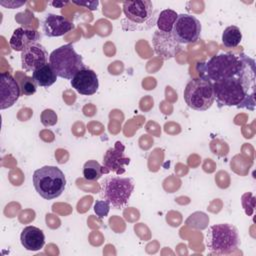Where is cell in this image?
<instances>
[{
    "label": "cell",
    "mask_w": 256,
    "mask_h": 256,
    "mask_svg": "<svg viewBox=\"0 0 256 256\" xmlns=\"http://www.w3.org/2000/svg\"><path fill=\"white\" fill-rule=\"evenodd\" d=\"M215 99L219 108L224 106L255 109L256 70L255 61L240 74L212 83Z\"/></svg>",
    "instance_id": "6da1fadb"
},
{
    "label": "cell",
    "mask_w": 256,
    "mask_h": 256,
    "mask_svg": "<svg viewBox=\"0 0 256 256\" xmlns=\"http://www.w3.org/2000/svg\"><path fill=\"white\" fill-rule=\"evenodd\" d=\"M254 60L245 53H221L196 64L199 77L211 83L234 77L243 72Z\"/></svg>",
    "instance_id": "7a4b0ae2"
},
{
    "label": "cell",
    "mask_w": 256,
    "mask_h": 256,
    "mask_svg": "<svg viewBox=\"0 0 256 256\" xmlns=\"http://www.w3.org/2000/svg\"><path fill=\"white\" fill-rule=\"evenodd\" d=\"M125 18L121 25L125 31L148 30L156 25V13L154 6L149 0L124 1L122 4Z\"/></svg>",
    "instance_id": "3957f363"
},
{
    "label": "cell",
    "mask_w": 256,
    "mask_h": 256,
    "mask_svg": "<svg viewBox=\"0 0 256 256\" xmlns=\"http://www.w3.org/2000/svg\"><path fill=\"white\" fill-rule=\"evenodd\" d=\"M33 185L36 192L46 200L59 197L66 186V178L56 166H43L33 173Z\"/></svg>",
    "instance_id": "277c9868"
},
{
    "label": "cell",
    "mask_w": 256,
    "mask_h": 256,
    "mask_svg": "<svg viewBox=\"0 0 256 256\" xmlns=\"http://www.w3.org/2000/svg\"><path fill=\"white\" fill-rule=\"evenodd\" d=\"M49 64L60 78L71 80L80 70L87 68L83 57L79 55L71 43L62 45L49 55Z\"/></svg>",
    "instance_id": "5b68a950"
},
{
    "label": "cell",
    "mask_w": 256,
    "mask_h": 256,
    "mask_svg": "<svg viewBox=\"0 0 256 256\" xmlns=\"http://www.w3.org/2000/svg\"><path fill=\"white\" fill-rule=\"evenodd\" d=\"M240 243L237 228L229 223L215 224L209 227L205 244L210 253L228 254L236 250Z\"/></svg>",
    "instance_id": "8992f818"
},
{
    "label": "cell",
    "mask_w": 256,
    "mask_h": 256,
    "mask_svg": "<svg viewBox=\"0 0 256 256\" xmlns=\"http://www.w3.org/2000/svg\"><path fill=\"white\" fill-rule=\"evenodd\" d=\"M133 190L134 182L131 178L112 176L102 183L101 196L109 202L112 208L121 209L127 205Z\"/></svg>",
    "instance_id": "52a82bcc"
},
{
    "label": "cell",
    "mask_w": 256,
    "mask_h": 256,
    "mask_svg": "<svg viewBox=\"0 0 256 256\" xmlns=\"http://www.w3.org/2000/svg\"><path fill=\"white\" fill-rule=\"evenodd\" d=\"M183 97L191 109L205 111L212 106L215 100L212 83L200 77L193 78L187 83Z\"/></svg>",
    "instance_id": "ba28073f"
},
{
    "label": "cell",
    "mask_w": 256,
    "mask_h": 256,
    "mask_svg": "<svg viewBox=\"0 0 256 256\" xmlns=\"http://www.w3.org/2000/svg\"><path fill=\"white\" fill-rule=\"evenodd\" d=\"M201 29V23L195 16L183 13L178 14L172 34L179 44H189L199 39Z\"/></svg>",
    "instance_id": "9c48e42d"
},
{
    "label": "cell",
    "mask_w": 256,
    "mask_h": 256,
    "mask_svg": "<svg viewBox=\"0 0 256 256\" xmlns=\"http://www.w3.org/2000/svg\"><path fill=\"white\" fill-rule=\"evenodd\" d=\"M130 163V158L125 155V146L122 142L116 141L114 146L107 149L103 156V174L114 172L117 175L125 173V166Z\"/></svg>",
    "instance_id": "30bf717a"
},
{
    "label": "cell",
    "mask_w": 256,
    "mask_h": 256,
    "mask_svg": "<svg viewBox=\"0 0 256 256\" xmlns=\"http://www.w3.org/2000/svg\"><path fill=\"white\" fill-rule=\"evenodd\" d=\"M155 53L164 60L175 57L181 50V44L174 38L172 32L156 30L152 39Z\"/></svg>",
    "instance_id": "8fae6325"
},
{
    "label": "cell",
    "mask_w": 256,
    "mask_h": 256,
    "mask_svg": "<svg viewBox=\"0 0 256 256\" xmlns=\"http://www.w3.org/2000/svg\"><path fill=\"white\" fill-rule=\"evenodd\" d=\"M21 88L15 78L8 72L0 74V109L13 106L19 99Z\"/></svg>",
    "instance_id": "7c38bea8"
},
{
    "label": "cell",
    "mask_w": 256,
    "mask_h": 256,
    "mask_svg": "<svg viewBox=\"0 0 256 256\" xmlns=\"http://www.w3.org/2000/svg\"><path fill=\"white\" fill-rule=\"evenodd\" d=\"M48 53L43 45L36 43L21 52V67L23 70L34 72L39 67L47 64Z\"/></svg>",
    "instance_id": "4fadbf2b"
},
{
    "label": "cell",
    "mask_w": 256,
    "mask_h": 256,
    "mask_svg": "<svg viewBox=\"0 0 256 256\" xmlns=\"http://www.w3.org/2000/svg\"><path fill=\"white\" fill-rule=\"evenodd\" d=\"M71 86L78 93L82 95H93L97 92L99 87V80L97 74L89 68L80 70L72 79Z\"/></svg>",
    "instance_id": "5bb4252c"
},
{
    "label": "cell",
    "mask_w": 256,
    "mask_h": 256,
    "mask_svg": "<svg viewBox=\"0 0 256 256\" xmlns=\"http://www.w3.org/2000/svg\"><path fill=\"white\" fill-rule=\"evenodd\" d=\"M74 28V24L64 16L49 13L42 22V30L47 37L63 36Z\"/></svg>",
    "instance_id": "9a60e30c"
},
{
    "label": "cell",
    "mask_w": 256,
    "mask_h": 256,
    "mask_svg": "<svg viewBox=\"0 0 256 256\" xmlns=\"http://www.w3.org/2000/svg\"><path fill=\"white\" fill-rule=\"evenodd\" d=\"M41 35L37 30L19 27L14 30L9 44L14 51L22 52L31 45L39 43Z\"/></svg>",
    "instance_id": "2e32d148"
},
{
    "label": "cell",
    "mask_w": 256,
    "mask_h": 256,
    "mask_svg": "<svg viewBox=\"0 0 256 256\" xmlns=\"http://www.w3.org/2000/svg\"><path fill=\"white\" fill-rule=\"evenodd\" d=\"M20 241L26 250L39 251L45 244V235L38 227L26 226L21 232Z\"/></svg>",
    "instance_id": "e0dca14e"
},
{
    "label": "cell",
    "mask_w": 256,
    "mask_h": 256,
    "mask_svg": "<svg viewBox=\"0 0 256 256\" xmlns=\"http://www.w3.org/2000/svg\"><path fill=\"white\" fill-rule=\"evenodd\" d=\"M57 77L58 76L56 75L55 71L48 63L36 69L32 74V78L36 85L40 87H50L56 82Z\"/></svg>",
    "instance_id": "ac0fdd59"
},
{
    "label": "cell",
    "mask_w": 256,
    "mask_h": 256,
    "mask_svg": "<svg viewBox=\"0 0 256 256\" xmlns=\"http://www.w3.org/2000/svg\"><path fill=\"white\" fill-rule=\"evenodd\" d=\"M178 14L172 9H165L161 11L156 20V26L158 30L162 32H172Z\"/></svg>",
    "instance_id": "d6986e66"
},
{
    "label": "cell",
    "mask_w": 256,
    "mask_h": 256,
    "mask_svg": "<svg viewBox=\"0 0 256 256\" xmlns=\"http://www.w3.org/2000/svg\"><path fill=\"white\" fill-rule=\"evenodd\" d=\"M241 40H242V33L237 26L231 25L224 29L222 33V43L225 47L235 48L240 44Z\"/></svg>",
    "instance_id": "ffe728a7"
},
{
    "label": "cell",
    "mask_w": 256,
    "mask_h": 256,
    "mask_svg": "<svg viewBox=\"0 0 256 256\" xmlns=\"http://www.w3.org/2000/svg\"><path fill=\"white\" fill-rule=\"evenodd\" d=\"M103 175L102 165L96 160H88L83 166V177L87 181H97Z\"/></svg>",
    "instance_id": "44dd1931"
},
{
    "label": "cell",
    "mask_w": 256,
    "mask_h": 256,
    "mask_svg": "<svg viewBox=\"0 0 256 256\" xmlns=\"http://www.w3.org/2000/svg\"><path fill=\"white\" fill-rule=\"evenodd\" d=\"M20 88H21V93L25 96H31L36 92L37 85L35 81L33 80L32 77L25 76L20 83Z\"/></svg>",
    "instance_id": "7402d4cb"
},
{
    "label": "cell",
    "mask_w": 256,
    "mask_h": 256,
    "mask_svg": "<svg viewBox=\"0 0 256 256\" xmlns=\"http://www.w3.org/2000/svg\"><path fill=\"white\" fill-rule=\"evenodd\" d=\"M110 207L111 206H110L108 201H106V200H97L94 204V211H95L96 215L98 216V218L102 219V218H104L108 215Z\"/></svg>",
    "instance_id": "603a6c76"
},
{
    "label": "cell",
    "mask_w": 256,
    "mask_h": 256,
    "mask_svg": "<svg viewBox=\"0 0 256 256\" xmlns=\"http://www.w3.org/2000/svg\"><path fill=\"white\" fill-rule=\"evenodd\" d=\"M46 119H49V124L48 126L50 125H54L56 122H57V115L55 114V112L51 109H46L42 112L41 114V121L44 122Z\"/></svg>",
    "instance_id": "cb8c5ba5"
},
{
    "label": "cell",
    "mask_w": 256,
    "mask_h": 256,
    "mask_svg": "<svg viewBox=\"0 0 256 256\" xmlns=\"http://www.w3.org/2000/svg\"><path fill=\"white\" fill-rule=\"evenodd\" d=\"M72 2L76 5H78V6L88 8L89 10H92V11L96 10L97 7H98V4H99V2L97 0L96 1H77V0H73Z\"/></svg>",
    "instance_id": "d4e9b609"
},
{
    "label": "cell",
    "mask_w": 256,
    "mask_h": 256,
    "mask_svg": "<svg viewBox=\"0 0 256 256\" xmlns=\"http://www.w3.org/2000/svg\"><path fill=\"white\" fill-rule=\"evenodd\" d=\"M24 4H25V1H0V5L9 9L18 8Z\"/></svg>",
    "instance_id": "484cf974"
},
{
    "label": "cell",
    "mask_w": 256,
    "mask_h": 256,
    "mask_svg": "<svg viewBox=\"0 0 256 256\" xmlns=\"http://www.w3.org/2000/svg\"><path fill=\"white\" fill-rule=\"evenodd\" d=\"M66 4H68V1H53V2H51V5H53L56 8H62Z\"/></svg>",
    "instance_id": "4316f807"
}]
</instances>
